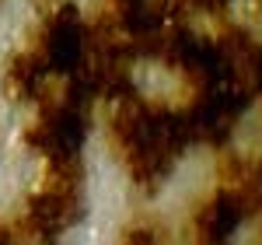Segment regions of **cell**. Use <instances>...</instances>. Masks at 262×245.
<instances>
[{"mask_svg": "<svg viewBox=\"0 0 262 245\" xmlns=\"http://www.w3.org/2000/svg\"><path fill=\"white\" fill-rule=\"evenodd\" d=\"M88 46H91V35L84 28L77 7L63 4L60 11L46 21V32H42V42H39V56L46 63V70L74 74L88 60Z\"/></svg>", "mask_w": 262, "mask_h": 245, "instance_id": "1", "label": "cell"}, {"mask_svg": "<svg viewBox=\"0 0 262 245\" xmlns=\"http://www.w3.org/2000/svg\"><path fill=\"white\" fill-rule=\"evenodd\" d=\"M84 137H88V119H84V109L74 102H60L53 109H46L42 119L25 133V140L39 154H46L49 161L77 158Z\"/></svg>", "mask_w": 262, "mask_h": 245, "instance_id": "2", "label": "cell"}, {"mask_svg": "<svg viewBox=\"0 0 262 245\" xmlns=\"http://www.w3.org/2000/svg\"><path fill=\"white\" fill-rule=\"evenodd\" d=\"M245 214H248V203H245V196L238 189L217 193V196L200 210V217H196L203 245H227L231 235L238 231V224L245 221Z\"/></svg>", "mask_w": 262, "mask_h": 245, "instance_id": "3", "label": "cell"}, {"mask_svg": "<svg viewBox=\"0 0 262 245\" xmlns=\"http://www.w3.org/2000/svg\"><path fill=\"white\" fill-rule=\"evenodd\" d=\"M42 77H46V63L39 53H14L7 63L4 84L18 102H35L42 91Z\"/></svg>", "mask_w": 262, "mask_h": 245, "instance_id": "4", "label": "cell"}, {"mask_svg": "<svg viewBox=\"0 0 262 245\" xmlns=\"http://www.w3.org/2000/svg\"><path fill=\"white\" fill-rule=\"evenodd\" d=\"M119 245H158V231L154 228H126V235H122V242Z\"/></svg>", "mask_w": 262, "mask_h": 245, "instance_id": "5", "label": "cell"}, {"mask_svg": "<svg viewBox=\"0 0 262 245\" xmlns=\"http://www.w3.org/2000/svg\"><path fill=\"white\" fill-rule=\"evenodd\" d=\"M0 245H21V242H18V228L0 224Z\"/></svg>", "mask_w": 262, "mask_h": 245, "instance_id": "6", "label": "cell"}, {"mask_svg": "<svg viewBox=\"0 0 262 245\" xmlns=\"http://www.w3.org/2000/svg\"><path fill=\"white\" fill-rule=\"evenodd\" d=\"M200 7H206V11H221V7H227L231 0H196Z\"/></svg>", "mask_w": 262, "mask_h": 245, "instance_id": "7", "label": "cell"}]
</instances>
